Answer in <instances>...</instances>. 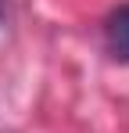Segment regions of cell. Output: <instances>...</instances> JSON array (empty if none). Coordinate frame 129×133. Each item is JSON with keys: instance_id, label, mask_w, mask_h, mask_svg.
Wrapping results in <instances>:
<instances>
[{"instance_id": "cell-1", "label": "cell", "mask_w": 129, "mask_h": 133, "mask_svg": "<svg viewBox=\"0 0 129 133\" xmlns=\"http://www.w3.org/2000/svg\"><path fill=\"white\" fill-rule=\"evenodd\" d=\"M104 47L115 61H129V0L111 7L104 18Z\"/></svg>"}, {"instance_id": "cell-2", "label": "cell", "mask_w": 129, "mask_h": 133, "mask_svg": "<svg viewBox=\"0 0 129 133\" xmlns=\"http://www.w3.org/2000/svg\"><path fill=\"white\" fill-rule=\"evenodd\" d=\"M4 11H7V0H0V18H4Z\"/></svg>"}]
</instances>
